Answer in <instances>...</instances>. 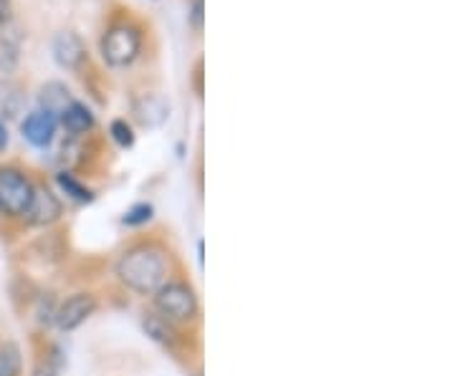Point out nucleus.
<instances>
[{"mask_svg":"<svg viewBox=\"0 0 455 376\" xmlns=\"http://www.w3.org/2000/svg\"><path fill=\"white\" fill-rule=\"evenodd\" d=\"M132 114L134 119L147 127V129H155V127H160L167 121V116H170V106H167V101H164L160 94H142L140 98H134V104H132Z\"/></svg>","mask_w":455,"mask_h":376,"instance_id":"1a4fd4ad","label":"nucleus"},{"mask_svg":"<svg viewBox=\"0 0 455 376\" xmlns=\"http://www.w3.org/2000/svg\"><path fill=\"white\" fill-rule=\"evenodd\" d=\"M56 127H59V116L49 114L44 109H36L23 119L20 131H23V139H28L33 147H49L53 142Z\"/></svg>","mask_w":455,"mask_h":376,"instance_id":"423d86ee","label":"nucleus"},{"mask_svg":"<svg viewBox=\"0 0 455 376\" xmlns=\"http://www.w3.org/2000/svg\"><path fill=\"white\" fill-rule=\"evenodd\" d=\"M190 23L193 28H203V0H193V8H190Z\"/></svg>","mask_w":455,"mask_h":376,"instance_id":"a211bd4d","label":"nucleus"},{"mask_svg":"<svg viewBox=\"0 0 455 376\" xmlns=\"http://www.w3.org/2000/svg\"><path fill=\"white\" fill-rule=\"evenodd\" d=\"M97 309V303H94V298L86 294H76L71 295L68 301H66L64 306L59 309L56 313V324L61 331H74V328H79L94 313Z\"/></svg>","mask_w":455,"mask_h":376,"instance_id":"6e6552de","label":"nucleus"},{"mask_svg":"<svg viewBox=\"0 0 455 376\" xmlns=\"http://www.w3.org/2000/svg\"><path fill=\"white\" fill-rule=\"evenodd\" d=\"M59 184H61V190H64L66 195H71L74 200H79V202H89L92 200V192L84 187L82 182H76L68 172H61L59 175Z\"/></svg>","mask_w":455,"mask_h":376,"instance_id":"4468645a","label":"nucleus"},{"mask_svg":"<svg viewBox=\"0 0 455 376\" xmlns=\"http://www.w3.org/2000/svg\"><path fill=\"white\" fill-rule=\"evenodd\" d=\"M36 376H56V374H53L51 369H41V372H38V374H36Z\"/></svg>","mask_w":455,"mask_h":376,"instance_id":"412c9836","label":"nucleus"},{"mask_svg":"<svg viewBox=\"0 0 455 376\" xmlns=\"http://www.w3.org/2000/svg\"><path fill=\"white\" fill-rule=\"evenodd\" d=\"M11 18V0H0V26Z\"/></svg>","mask_w":455,"mask_h":376,"instance_id":"6ab92c4d","label":"nucleus"},{"mask_svg":"<svg viewBox=\"0 0 455 376\" xmlns=\"http://www.w3.org/2000/svg\"><path fill=\"white\" fill-rule=\"evenodd\" d=\"M38 101H41V109L44 112H49V114L59 116L64 112L66 106L74 101L71 98V91L66 89L64 83L59 82H49L44 89H41V94H38Z\"/></svg>","mask_w":455,"mask_h":376,"instance_id":"9b49d317","label":"nucleus"},{"mask_svg":"<svg viewBox=\"0 0 455 376\" xmlns=\"http://www.w3.org/2000/svg\"><path fill=\"white\" fill-rule=\"evenodd\" d=\"M53 59L61 68L76 71L86 61V46L76 31H61L53 38Z\"/></svg>","mask_w":455,"mask_h":376,"instance_id":"0eeeda50","label":"nucleus"},{"mask_svg":"<svg viewBox=\"0 0 455 376\" xmlns=\"http://www.w3.org/2000/svg\"><path fill=\"white\" fill-rule=\"evenodd\" d=\"M59 215H61V202H59V197L53 195L51 190H46V187H33L31 202H28V210L23 213V217H26L31 225L44 228V225L56 223Z\"/></svg>","mask_w":455,"mask_h":376,"instance_id":"39448f33","label":"nucleus"},{"mask_svg":"<svg viewBox=\"0 0 455 376\" xmlns=\"http://www.w3.org/2000/svg\"><path fill=\"white\" fill-rule=\"evenodd\" d=\"M23 89L13 82H0V119H13L23 112Z\"/></svg>","mask_w":455,"mask_h":376,"instance_id":"f8f14e48","label":"nucleus"},{"mask_svg":"<svg viewBox=\"0 0 455 376\" xmlns=\"http://www.w3.org/2000/svg\"><path fill=\"white\" fill-rule=\"evenodd\" d=\"M61 119V124L66 127L68 134H86V131L94 127V114H92V109L82 104V101H71L68 106H66L64 112L59 114Z\"/></svg>","mask_w":455,"mask_h":376,"instance_id":"9d476101","label":"nucleus"},{"mask_svg":"<svg viewBox=\"0 0 455 376\" xmlns=\"http://www.w3.org/2000/svg\"><path fill=\"white\" fill-rule=\"evenodd\" d=\"M8 147V129H5V124L0 121V149Z\"/></svg>","mask_w":455,"mask_h":376,"instance_id":"aec40b11","label":"nucleus"},{"mask_svg":"<svg viewBox=\"0 0 455 376\" xmlns=\"http://www.w3.org/2000/svg\"><path fill=\"white\" fill-rule=\"evenodd\" d=\"M155 306L164 321H190L197 313L196 294L182 283H164L155 294Z\"/></svg>","mask_w":455,"mask_h":376,"instance_id":"7ed1b4c3","label":"nucleus"},{"mask_svg":"<svg viewBox=\"0 0 455 376\" xmlns=\"http://www.w3.org/2000/svg\"><path fill=\"white\" fill-rule=\"evenodd\" d=\"M142 49V31L132 23H116L101 38V59L114 68L130 66Z\"/></svg>","mask_w":455,"mask_h":376,"instance_id":"f03ea898","label":"nucleus"},{"mask_svg":"<svg viewBox=\"0 0 455 376\" xmlns=\"http://www.w3.org/2000/svg\"><path fill=\"white\" fill-rule=\"evenodd\" d=\"M18 372H20V354L16 346H0V376H18Z\"/></svg>","mask_w":455,"mask_h":376,"instance_id":"ddd939ff","label":"nucleus"},{"mask_svg":"<svg viewBox=\"0 0 455 376\" xmlns=\"http://www.w3.org/2000/svg\"><path fill=\"white\" fill-rule=\"evenodd\" d=\"M109 134H112V139L119 145V147L127 149L134 145V131H132V127L124 121V119H116V121H112Z\"/></svg>","mask_w":455,"mask_h":376,"instance_id":"2eb2a0df","label":"nucleus"},{"mask_svg":"<svg viewBox=\"0 0 455 376\" xmlns=\"http://www.w3.org/2000/svg\"><path fill=\"white\" fill-rule=\"evenodd\" d=\"M33 184L26 180V175H20L18 169L3 167L0 169V213L18 217L28 210L31 202Z\"/></svg>","mask_w":455,"mask_h":376,"instance_id":"20e7f679","label":"nucleus"},{"mask_svg":"<svg viewBox=\"0 0 455 376\" xmlns=\"http://www.w3.org/2000/svg\"><path fill=\"white\" fill-rule=\"evenodd\" d=\"M145 326L155 339H160V341H172V333H170L167 321H164L163 316H149V318L145 321Z\"/></svg>","mask_w":455,"mask_h":376,"instance_id":"dca6fc26","label":"nucleus"},{"mask_svg":"<svg viewBox=\"0 0 455 376\" xmlns=\"http://www.w3.org/2000/svg\"><path fill=\"white\" fill-rule=\"evenodd\" d=\"M116 276L137 294H157L167 278V261L163 250L152 246L132 247L116 265Z\"/></svg>","mask_w":455,"mask_h":376,"instance_id":"f257e3e1","label":"nucleus"},{"mask_svg":"<svg viewBox=\"0 0 455 376\" xmlns=\"http://www.w3.org/2000/svg\"><path fill=\"white\" fill-rule=\"evenodd\" d=\"M152 217V205H147V202H142V205H134L130 213L124 215L122 220H124V225H142V223H147Z\"/></svg>","mask_w":455,"mask_h":376,"instance_id":"f3484780","label":"nucleus"}]
</instances>
